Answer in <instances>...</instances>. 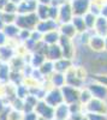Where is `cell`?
Returning a JSON list of instances; mask_svg holds the SVG:
<instances>
[{
	"mask_svg": "<svg viewBox=\"0 0 107 120\" xmlns=\"http://www.w3.org/2000/svg\"><path fill=\"white\" fill-rule=\"evenodd\" d=\"M105 51H107V36H105Z\"/></svg>",
	"mask_w": 107,
	"mask_h": 120,
	"instance_id": "obj_33",
	"label": "cell"
},
{
	"mask_svg": "<svg viewBox=\"0 0 107 120\" xmlns=\"http://www.w3.org/2000/svg\"><path fill=\"white\" fill-rule=\"evenodd\" d=\"M88 46L93 49L94 52H102V51H105V37L94 33V35H90Z\"/></svg>",
	"mask_w": 107,
	"mask_h": 120,
	"instance_id": "obj_10",
	"label": "cell"
},
{
	"mask_svg": "<svg viewBox=\"0 0 107 120\" xmlns=\"http://www.w3.org/2000/svg\"><path fill=\"white\" fill-rule=\"evenodd\" d=\"M93 31L98 35H101V36H107V18L103 17V16H99L96 18V22H95V25H94V29Z\"/></svg>",
	"mask_w": 107,
	"mask_h": 120,
	"instance_id": "obj_12",
	"label": "cell"
},
{
	"mask_svg": "<svg viewBox=\"0 0 107 120\" xmlns=\"http://www.w3.org/2000/svg\"><path fill=\"white\" fill-rule=\"evenodd\" d=\"M37 114L36 112H29V113H25L23 115V120H37Z\"/></svg>",
	"mask_w": 107,
	"mask_h": 120,
	"instance_id": "obj_28",
	"label": "cell"
},
{
	"mask_svg": "<svg viewBox=\"0 0 107 120\" xmlns=\"http://www.w3.org/2000/svg\"><path fill=\"white\" fill-rule=\"evenodd\" d=\"M72 25L75 26L77 34H82V33H85L87 30V26H85V23H84V18L83 16H73L72 21H71Z\"/></svg>",
	"mask_w": 107,
	"mask_h": 120,
	"instance_id": "obj_18",
	"label": "cell"
},
{
	"mask_svg": "<svg viewBox=\"0 0 107 120\" xmlns=\"http://www.w3.org/2000/svg\"><path fill=\"white\" fill-rule=\"evenodd\" d=\"M38 22V18L35 12L33 13H25V15H17L15 24L19 29H28L34 30L36 28V24Z\"/></svg>",
	"mask_w": 107,
	"mask_h": 120,
	"instance_id": "obj_1",
	"label": "cell"
},
{
	"mask_svg": "<svg viewBox=\"0 0 107 120\" xmlns=\"http://www.w3.org/2000/svg\"><path fill=\"white\" fill-rule=\"evenodd\" d=\"M61 90V94L64 97V102L67 105H71V103H76L80 101V90L78 88H73L70 85H64L60 88Z\"/></svg>",
	"mask_w": 107,
	"mask_h": 120,
	"instance_id": "obj_3",
	"label": "cell"
},
{
	"mask_svg": "<svg viewBox=\"0 0 107 120\" xmlns=\"http://www.w3.org/2000/svg\"><path fill=\"white\" fill-rule=\"evenodd\" d=\"M58 45H59L60 48H61L63 58L71 60L75 56V45L72 42V38L60 35L59 41H58Z\"/></svg>",
	"mask_w": 107,
	"mask_h": 120,
	"instance_id": "obj_2",
	"label": "cell"
},
{
	"mask_svg": "<svg viewBox=\"0 0 107 120\" xmlns=\"http://www.w3.org/2000/svg\"><path fill=\"white\" fill-rule=\"evenodd\" d=\"M51 76L52 77H50V82L53 85V88H61L65 85V73L54 71Z\"/></svg>",
	"mask_w": 107,
	"mask_h": 120,
	"instance_id": "obj_17",
	"label": "cell"
},
{
	"mask_svg": "<svg viewBox=\"0 0 107 120\" xmlns=\"http://www.w3.org/2000/svg\"><path fill=\"white\" fill-rule=\"evenodd\" d=\"M45 56L47 60H51V61H57L63 58V53H61V48L60 46L55 43V45H51L46 47L45 51Z\"/></svg>",
	"mask_w": 107,
	"mask_h": 120,
	"instance_id": "obj_9",
	"label": "cell"
},
{
	"mask_svg": "<svg viewBox=\"0 0 107 120\" xmlns=\"http://www.w3.org/2000/svg\"><path fill=\"white\" fill-rule=\"evenodd\" d=\"M92 98H93V96H92V94H90V91H89L88 88L84 89V90H82V91H80V102H81L82 105H87Z\"/></svg>",
	"mask_w": 107,
	"mask_h": 120,
	"instance_id": "obj_23",
	"label": "cell"
},
{
	"mask_svg": "<svg viewBox=\"0 0 107 120\" xmlns=\"http://www.w3.org/2000/svg\"><path fill=\"white\" fill-rule=\"evenodd\" d=\"M70 67H72V64H71V60L70 59L61 58L59 60H57V61H54V71L55 72L65 73Z\"/></svg>",
	"mask_w": 107,
	"mask_h": 120,
	"instance_id": "obj_15",
	"label": "cell"
},
{
	"mask_svg": "<svg viewBox=\"0 0 107 120\" xmlns=\"http://www.w3.org/2000/svg\"><path fill=\"white\" fill-rule=\"evenodd\" d=\"M95 82H99L103 86L107 88V75H98L95 76Z\"/></svg>",
	"mask_w": 107,
	"mask_h": 120,
	"instance_id": "obj_27",
	"label": "cell"
},
{
	"mask_svg": "<svg viewBox=\"0 0 107 120\" xmlns=\"http://www.w3.org/2000/svg\"><path fill=\"white\" fill-rule=\"evenodd\" d=\"M37 120H48V119H46V118H42V116H38V118H37Z\"/></svg>",
	"mask_w": 107,
	"mask_h": 120,
	"instance_id": "obj_34",
	"label": "cell"
},
{
	"mask_svg": "<svg viewBox=\"0 0 107 120\" xmlns=\"http://www.w3.org/2000/svg\"><path fill=\"white\" fill-rule=\"evenodd\" d=\"M73 12H72V7L70 1H66L59 6V16H58V22L59 24L64 23H70L73 18Z\"/></svg>",
	"mask_w": 107,
	"mask_h": 120,
	"instance_id": "obj_5",
	"label": "cell"
},
{
	"mask_svg": "<svg viewBox=\"0 0 107 120\" xmlns=\"http://www.w3.org/2000/svg\"><path fill=\"white\" fill-rule=\"evenodd\" d=\"M10 1H12V3H15V4H17V5H18V4H21V3L23 1V0H10Z\"/></svg>",
	"mask_w": 107,
	"mask_h": 120,
	"instance_id": "obj_32",
	"label": "cell"
},
{
	"mask_svg": "<svg viewBox=\"0 0 107 120\" xmlns=\"http://www.w3.org/2000/svg\"><path fill=\"white\" fill-rule=\"evenodd\" d=\"M59 33H60V35H63V36H66V37H70V38H72V37H75L76 35H77V31H76V29H75V26L72 25V23L70 22V23H64V24H60L59 25Z\"/></svg>",
	"mask_w": 107,
	"mask_h": 120,
	"instance_id": "obj_16",
	"label": "cell"
},
{
	"mask_svg": "<svg viewBox=\"0 0 107 120\" xmlns=\"http://www.w3.org/2000/svg\"><path fill=\"white\" fill-rule=\"evenodd\" d=\"M89 120H106L105 114H98V113H88L87 114Z\"/></svg>",
	"mask_w": 107,
	"mask_h": 120,
	"instance_id": "obj_26",
	"label": "cell"
},
{
	"mask_svg": "<svg viewBox=\"0 0 107 120\" xmlns=\"http://www.w3.org/2000/svg\"><path fill=\"white\" fill-rule=\"evenodd\" d=\"M8 78V65L4 64L0 66V79H7Z\"/></svg>",
	"mask_w": 107,
	"mask_h": 120,
	"instance_id": "obj_25",
	"label": "cell"
},
{
	"mask_svg": "<svg viewBox=\"0 0 107 120\" xmlns=\"http://www.w3.org/2000/svg\"><path fill=\"white\" fill-rule=\"evenodd\" d=\"M38 21H45V19H51L50 18V6L47 5H40L38 4L36 7V11H35Z\"/></svg>",
	"mask_w": 107,
	"mask_h": 120,
	"instance_id": "obj_19",
	"label": "cell"
},
{
	"mask_svg": "<svg viewBox=\"0 0 107 120\" xmlns=\"http://www.w3.org/2000/svg\"><path fill=\"white\" fill-rule=\"evenodd\" d=\"M8 1L10 0H0V11H4V8L8 4Z\"/></svg>",
	"mask_w": 107,
	"mask_h": 120,
	"instance_id": "obj_30",
	"label": "cell"
},
{
	"mask_svg": "<svg viewBox=\"0 0 107 120\" xmlns=\"http://www.w3.org/2000/svg\"><path fill=\"white\" fill-rule=\"evenodd\" d=\"M84 108L89 113H98V114H106L107 113V106L106 103L100 98L93 97L90 101L84 105Z\"/></svg>",
	"mask_w": 107,
	"mask_h": 120,
	"instance_id": "obj_6",
	"label": "cell"
},
{
	"mask_svg": "<svg viewBox=\"0 0 107 120\" xmlns=\"http://www.w3.org/2000/svg\"><path fill=\"white\" fill-rule=\"evenodd\" d=\"M59 37H60L59 30H52V31H48V33L43 34L42 42L47 46L55 45V43H58V41H59Z\"/></svg>",
	"mask_w": 107,
	"mask_h": 120,
	"instance_id": "obj_14",
	"label": "cell"
},
{
	"mask_svg": "<svg viewBox=\"0 0 107 120\" xmlns=\"http://www.w3.org/2000/svg\"><path fill=\"white\" fill-rule=\"evenodd\" d=\"M35 112H36V114H38V116L46 118L48 120L54 119V108L51 107L50 105H47L45 101H41V102L36 103Z\"/></svg>",
	"mask_w": 107,
	"mask_h": 120,
	"instance_id": "obj_8",
	"label": "cell"
},
{
	"mask_svg": "<svg viewBox=\"0 0 107 120\" xmlns=\"http://www.w3.org/2000/svg\"><path fill=\"white\" fill-rule=\"evenodd\" d=\"M43 101L47 105H50L51 107H53V108H55L57 106H59L60 103H63L64 102V97H63L60 88H53L52 90H50V91L46 94Z\"/></svg>",
	"mask_w": 107,
	"mask_h": 120,
	"instance_id": "obj_4",
	"label": "cell"
},
{
	"mask_svg": "<svg viewBox=\"0 0 107 120\" xmlns=\"http://www.w3.org/2000/svg\"><path fill=\"white\" fill-rule=\"evenodd\" d=\"M83 18H84V23H85V26H87V29L88 30H93L94 29V25H95V22H96V18H98V16H95L94 13H92V12H87L84 16H83Z\"/></svg>",
	"mask_w": 107,
	"mask_h": 120,
	"instance_id": "obj_22",
	"label": "cell"
},
{
	"mask_svg": "<svg viewBox=\"0 0 107 120\" xmlns=\"http://www.w3.org/2000/svg\"><path fill=\"white\" fill-rule=\"evenodd\" d=\"M5 109V106H4V103L1 102V100H0V114H1V112Z\"/></svg>",
	"mask_w": 107,
	"mask_h": 120,
	"instance_id": "obj_31",
	"label": "cell"
},
{
	"mask_svg": "<svg viewBox=\"0 0 107 120\" xmlns=\"http://www.w3.org/2000/svg\"><path fill=\"white\" fill-rule=\"evenodd\" d=\"M88 89H89L92 96L95 97V98L103 100V98L107 96V88L103 86L102 84H100L99 82L89 84V85H88Z\"/></svg>",
	"mask_w": 107,
	"mask_h": 120,
	"instance_id": "obj_11",
	"label": "cell"
},
{
	"mask_svg": "<svg viewBox=\"0 0 107 120\" xmlns=\"http://www.w3.org/2000/svg\"><path fill=\"white\" fill-rule=\"evenodd\" d=\"M70 4L75 16H84L89 11L92 0H70Z\"/></svg>",
	"mask_w": 107,
	"mask_h": 120,
	"instance_id": "obj_7",
	"label": "cell"
},
{
	"mask_svg": "<svg viewBox=\"0 0 107 120\" xmlns=\"http://www.w3.org/2000/svg\"><path fill=\"white\" fill-rule=\"evenodd\" d=\"M52 1H53V0H37V3L40 5H47V6H51Z\"/></svg>",
	"mask_w": 107,
	"mask_h": 120,
	"instance_id": "obj_29",
	"label": "cell"
},
{
	"mask_svg": "<svg viewBox=\"0 0 107 120\" xmlns=\"http://www.w3.org/2000/svg\"><path fill=\"white\" fill-rule=\"evenodd\" d=\"M3 31L5 33V35L7 36V38H15L18 36L19 31H21V29H19L15 23L12 24H6L3 29Z\"/></svg>",
	"mask_w": 107,
	"mask_h": 120,
	"instance_id": "obj_20",
	"label": "cell"
},
{
	"mask_svg": "<svg viewBox=\"0 0 107 120\" xmlns=\"http://www.w3.org/2000/svg\"><path fill=\"white\" fill-rule=\"evenodd\" d=\"M70 115V109H69V105L63 102L59 106H57L54 108V116L57 119H60V120H66Z\"/></svg>",
	"mask_w": 107,
	"mask_h": 120,
	"instance_id": "obj_13",
	"label": "cell"
},
{
	"mask_svg": "<svg viewBox=\"0 0 107 120\" xmlns=\"http://www.w3.org/2000/svg\"><path fill=\"white\" fill-rule=\"evenodd\" d=\"M7 120H23V114L21 111H17V109H13L8 113L7 115Z\"/></svg>",
	"mask_w": 107,
	"mask_h": 120,
	"instance_id": "obj_24",
	"label": "cell"
},
{
	"mask_svg": "<svg viewBox=\"0 0 107 120\" xmlns=\"http://www.w3.org/2000/svg\"><path fill=\"white\" fill-rule=\"evenodd\" d=\"M38 70L41 71V73L43 75V77H47V76H51L53 72H54V61H51V60H47L38 67Z\"/></svg>",
	"mask_w": 107,
	"mask_h": 120,
	"instance_id": "obj_21",
	"label": "cell"
}]
</instances>
